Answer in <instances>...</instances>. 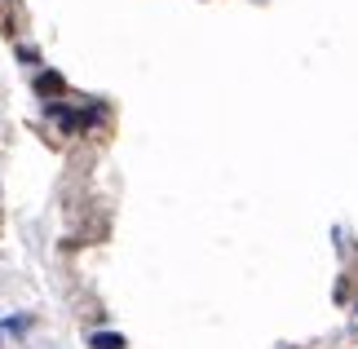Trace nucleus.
I'll return each mask as SVG.
<instances>
[{"mask_svg":"<svg viewBox=\"0 0 358 349\" xmlns=\"http://www.w3.org/2000/svg\"><path fill=\"white\" fill-rule=\"evenodd\" d=\"M36 93L40 97H62L66 93V80L58 71H45V76H36Z\"/></svg>","mask_w":358,"mask_h":349,"instance_id":"f257e3e1","label":"nucleus"},{"mask_svg":"<svg viewBox=\"0 0 358 349\" xmlns=\"http://www.w3.org/2000/svg\"><path fill=\"white\" fill-rule=\"evenodd\" d=\"M129 341L120 336V332H93L89 336V349H124Z\"/></svg>","mask_w":358,"mask_h":349,"instance_id":"f03ea898","label":"nucleus"}]
</instances>
